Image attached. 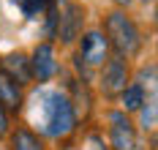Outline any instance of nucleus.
<instances>
[{"label": "nucleus", "mask_w": 158, "mask_h": 150, "mask_svg": "<svg viewBox=\"0 0 158 150\" xmlns=\"http://www.w3.org/2000/svg\"><path fill=\"white\" fill-rule=\"evenodd\" d=\"M33 123L44 136H68L77 128V115L71 98L60 90H38L33 96Z\"/></svg>", "instance_id": "nucleus-1"}, {"label": "nucleus", "mask_w": 158, "mask_h": 150, "mask_svg": "<svg viewBox=\"0 0 158 150\" xmlns=\"http://www.w3.org/2000/svg\"><path fill=\"white\" fill-rule=\"evenodd\" d=\"M106 44L114 47L117 57H131L136 55L142 47V38L136 25L131 22V17H126V11H112L106 14Z\"/></svg>", "instance_id": "nucleus-2"}, {"label": "nucleus", "mask_w": 158, "mask_h": 150, "mask_svg": "<svg viewBox=\"0 0 158 150\" xmlns=\"http://www.w3.org/2000/svg\"><path fill=\"white\" fill-rule=\"evenodd\" d=\"M60 11H57V38L63 44H71L79 33H82V19H85V11L82 6L71 3V0H60L55 3Z\"/></svg>", "instance_id": "nucleus-3"}, {"label": "nucleus", "mask_w": 158, "mask_h": 150, "mask_svg": "<svg viewBox=\"0 0 158 150\" xmlns=\"http://www.w3.org/2000/svg\"><path fill=\"white\" fill-rule=\"evenodd\" d=\"M109 136L114 150H139L136 128L126 117V112H109Z\"/></svg>", "instance_id": "nucleus-4"}, {"label": "nucleus", "mask_w": 158, "mask_h": 150, "mask_svg": "<svg viewBox=\"0 0 158 150\" xmlns=\"http://www.w3.org/2000/svg\"><path fill=\"white\" fill-rule=\"evenodd\" d=\"M106 55H109V44H106V35L101 30H87L82 35V49L77 55L82 66H104Z\"/></svg>", "instance_id": "nucleus-5"}, {"label": "nucleus", "mask_w": 158, "mask_h": 150, "mask_svg": "<svg viewBox=\"0 0 158 150\" xmlns=\"http://www.w3.org/2000/svg\"><path fill=\"white\" fill-rule=\"evenodd\" d=\"M128 82V63L123 57H112L104 63V77H101V87L106 96H120L126 90Z\"/></svg>", "instance_id": "nucleus-6"}, {"label": "nucleus", "mask_w": 158, "mask_h": 150, "mask_svg": "<svg viewBox=\"0 0 158 150\" xmlns=\"http://www.w3.org/2000/svg\"><path fill=\"white\" fill-rule=\"evenodd\" d=\"M30 74L38 82H49L57 74V60H55V47L52 44H38L30 60Z\"/></svg>", "instance_id": "nucleus-7"}, {"label": "nucleus", "mask_w": 158, "mask_h": 150, "mask_svg": "<svg viewBox=\"0 0 158 150\" xmlns=\"http://www.w3.org/2000/svg\"><path fill=\"white\" fill-rule=\"evenodd\" d=\"M0 74H6L8 79H14L19 87L22 85H27L33 79L30 74V60L22 55V52H11V55H6L3 60H0Z\"/></svg>", "instance_id": "nucleus-8"}, {"label": "nucleus", "mask_w": 158, "mask_h": 150, "mask_svg": "<svg viewBox=\"0 0 158 150\" xmlns=\"http://www.w3.org/2000/svg\"><path fill=\"white\" fill-rule=\"evenodd\" d=\"M22 87L14 82V79H8L6 74H0V106L6 109V112H19L22 109Z\"/></svg>", "instance_id": "nucleus-9"}, {"label": "nucleus", "mask_w": 158, "mask_h": 150, "mask_svg": "<svg viewBox=\"0 0 158 150\" xmlns=\"http://www.w3.org/2000/svg\"><path fill=\"white\" fill-rule=\"evenodd\" d=\"M11 150H44V142L30 128H16L11 134Z\"/></svg>", "instance_id": "nucleus-10"}, {"label": "nucleus", "mask_w": 158, "mask_h": 150, "mask_svg": "<svg viewBox=\"0 0 158 150\" xmlns=\"http://www.w3.org/2000/svg\"><path fill=\"white\" fill-rule=\"evenodd\" d=\"M16 8L25 14L27 19H35V17H41L44 11L49 8V0H11Z\"/></svg>", "instance_id": "nucleus-11"}, {"label": "nucleus", "mask_w": 158, "mask_h": 150, "mask_svg": "<svg viewBox=\"0 0 158 150\" xmlns=\"http://www.w3.org/2000/svg\"><path fill=\"white\" fill-rule=\"evenodd\" d=\"M123 104H126V109H142V104H144V87L142 85H131V87H126L123 93Z\"/></svg>", "instance_id": "nucleus-12"}, {"label": "nucleus", "mask_w": 158, "mask_h": 150, "mask_svg": "<svg viewBox=\"0 0 158 150\" xmlns=\"http://www.w3.org/2000/svg\"><path fill=\"white\" fill-rule=\"evenodd\" d=\"M47 35L49 38L57 35V6L55 3H49V8H47Z\"/></svg>", "instance_id": "nucleus-13"}, {"label": "nucleus", "mask_w": 158, "mask_h": 150, "mask_svg": "<svg viewBox=\"0 0 158 150\" xmlns=\"http://www.w3.org/2000/svg\"><path fill=\"white\" fill-rule=\"evenodd\" d=\"M8 134V112L0 106V136H6Z\"/></svg>", "instance_id": "nucleus-14"}, {"label": "nucleus", "mask_w": 158, "mask_h": 150, "mask_svg": "<svg viewBox=\"0 0 158 150\" xmlns=\"http://www.w3.org/2000/svg\"><path fill=\"white\" fill-rule=\"evenodd\" d=\"M114 3H120V6H128V3H131V0H114Z\"/></svg>", "instance_id": "nucleus-15"}, {"label": "nucleus", "mask_w": 158, "mask_h": 150, "mask_svg": "<svg viewBox=\"0 0 158 150\" xmlns=\"http://www.w3.org/2000/svg\"><path fill=\"white\" fill-rule=\"evenodd\" d=\"M144 3H153V0H144Z\"/></svg>", "instance_id": "nucleus-16"}, {"label": "nucleus", "mask_w": 158, "mask_h": 150, "mask_svg": "<svg viewBox=\"0 0 158 150\" xmlns=\"http://www.w3.org/2000/svg\"><path fill=\"white\" fill-rule=\"evenodd\" d=\"M0 150H3V148H0Z\"/></svg>", "instance_id": "nucleus-17"}]
</instances>
